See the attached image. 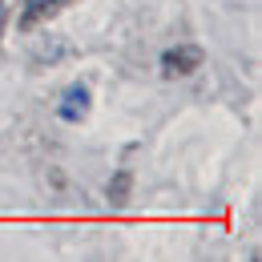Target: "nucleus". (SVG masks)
I'll use <instances>...</instances> for the list:
<instances>
[{
    "instance_id": "nucleus-2",
    "label": "nucleus",
    "mask_w": 262,
    "mask_h": 262,
    "mask_svg": "<svg viewBox=\"0 0 262 262\" xmlns=\"http://www.w3.org/2000/svg\"><path fill=\"white\" fill-rule=\"evenodd\" d=\"M198 61H202L198 49H169L165 53V73H190V69H198Z\"/></svg>"
},
{
    "instance_id": "nucleus-4",
    "label": "nucleus",
    "mask_w": 262,
    "mask_h": 262,
    "mask_svg": "<svg viewBox=\"0 0 262 262\" xmlns=\"http://www.w3.org/2000/svg\"><path fill=\"white\" fill-rule=\"evenodd\" d=\"M0 25H4V8H0Z\"/></svg>"
},
{
    "instance_id": "nucleus-1",
    "label": "nucleus",
    "mask_w": 262,
    "mask_h": 262,
    "mask_svg": "<svg viewBox=\"0 0 262 262\" xmlns=\"http://www.w3.org/2000/svg\"><path fill=\"white\" fill-rule=\"evenodd\" d=\"M85 109H89V89L85 85H73L61 101V117L65 121H77V117H85Z\"/></svg>"
},
{
    "instance_id": "nucleus-3",
    "label": "nucleus",
    "mask_w": 262,
    "mask_h": 262,
    "mask_svg": "<svg viewBox=\"0 0 262 262\" xmlns=\"http://www.w3.org/2000/svg\"><path fill=\"white\" fill-rule=\"evenodd\" d=\"M61 8V0H29V8H25V16H20V25L29 29V25H36L40 16H53Z\"/></svg>"
}]
</instances>
